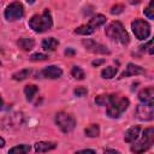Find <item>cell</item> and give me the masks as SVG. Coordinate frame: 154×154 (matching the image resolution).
I'll return each instance as SVG.
<instances>
[{
	"label": "cell",
	"mask_w": 154,
	"mask_h": 154,
	"mask_svg": "<svg viewBox=\"0 0 154 154\" xmlns=\"http://www.w3.org/2000/svg\"><path fill=\"white\" fill-rule=\"evenodd\" d=\"M136 117L140 120H153L154 118V111H153V103H143L138 105L136 107Z\"/></svg>",
	"instance_id": "obj_8"
},
{
	"label": "cell",
	"mask_w": 154,
	"mask_h": 154,
	"mask_svg": "<svg viewBox=\"0 0 154 154\" xmlns=\"http://www.w3.org/2000/svg\"><path fill=\"white\" fill-rule=\"evenodd\" d=\"M123 10H124V6L123 5H114L111 8V13L112 14H119V13L123 12Z\"/></svg>",
	"instance_id": "obj_28"
},
{
	"label": "cell",
	"mask_w": 154,
	"mask_h": 154,
	"mask_svg": "<svg viewBox=\"0 0 154 154\" xmlns=\"http://www.w3.org/2000/svg\"><path fill=\"white\" fill-rule=\"evenodd\" d=\"M106 36H108L109 38L118 41L123 45H126L129 42V35L124 28V25L120 22H112L105 30Z\"/></svg>",
	"instance_id": "obj_3"
},
{
	"label": "cell",
	"mask_w": 154,
	"mask_h": 154,
	"mask_svg": "<svg viewBox=\"0 0 154 154\" xmlns=\"http://www.w3.org/2000/svg\"><path fill=\"white\" fill-rule=\"evenodd\" d=\"M87 93H88V90L84 87H78V88L75 89V95L76 96H84Z\"/></svg>",
	"instance_id": "obj_29"
},
{
	"label": "cell",
	"mask_w": 154,
	"mask_h": 154,
	"mask_svg": "<svg viewBox=\"0 0 154 154\" xmlns=\"http://www.w3.org/2000/svg\"><path fill=\"white\" fill-rule=\"evenodd\" d=\"M55 123L60 128V130L65 134L72 131L76 126L75 118L71 114L66 113V112H58L57 116H55Z\"/></svg>",
	"instance_id": "obj_5"
},
{
	"label": "cell",
	"mask_w": 154,
	"mask_h": 154,
	"mask_svg": "<svg viewBox=\"0 0 154 154\" xmlns=\"http://www.w3.org/2000/svg\"><path fill=\"white\" fill-rule=\"evenodd\" d=\"M109 97H111V95H99V96H96L95 102L100 106H106L109 101Z\"/></svg>",
	"instance_id": "obj_24"
},
{
	"label": "cell",
	"mask_w": 154,
	"mask_h": 154,
	"mask_svg": "<svg viewBox=\"0 0 154 154\" xmlns=\"http://www.w3.org/2000/svg\"><path fill=\"white\" fill-rule=\"evenodd\" d=\"M37 91H38V88L36 85H34V84H28L24 88V94H25V97H26L28 101H31Z\"/></svg>",
	"instance_id": "obj_18"
},
{
	"label": "cell",
	"mask_w": 154,
	"mask_h": 154,
	"mask_svg": "<svg viewBox=\"0 0 154 154\" xmlns=\"http://www.w3.org/2000/svg\"><path fill=\"white\" fill-rule=\"evenodd\" d=\"M106 23V17L105 16H102V14H96V16H94L89 22H88V26L93 30V31H95V29L96 28H99V26H101V25H103Z\"/></svg>",
	"instance_id": "obj_14"
},
{
	"label": "cell",
	"mask_w": 154,
	"mask_h": 154,
	"mask_svg": "<svg viewBox=\"0 0 154 154\" xmlns=\"http://www.w3.org/2000/svg\"><path fill=\"white\" fill-rule=\"evenodd\" d=\"M141 73H144V70L138 66V65H135L132 63H129L125 67V70L123 71V73L120 75V78H125V77H129V76H137V75H141Z\"/></svg>",
	"instance_id": "obj_11"
},
{
	"label": "cell",
	"mask_w": 154,
	"mask_h": 154,
	"mask_svg": "<svg viewBox=\"0 0 154 154\" xmlns=\"http://www.w3.org/2000/svg\"><path fill=\"white\" fill-rule=\"evenodd\" d=\"M85 152H89V153H95V150H94V149H82V150H79V153H85Z\"/></svg>",
	"instance_id": "obj_32"
},
{
	"label": "cell",
	"mask_w": 154,
	"mask_h": 154,
	"mask_svg": "<svg viewBox=\"0 0 154 154\" xmlns=\"http://www.w3.org/2000/svg\"><path fill=\"white\" fill-rule=\"evenodd\" d=\"M57 147V143L54 142H36L35 143V150L37 153H45L48 150H53Z\"/></svg>",
	"instance_id": "obj_15"
},
{
	"label": "cell",
	"mask_w": 154,
	"mask_h": 154,
	"mask_svg": "<svg viewBox=\"0 0 154 154\" xmlns=\"http://www.w3.org/2000/svg\"><path fill=\"white\" fill-rule=\"evenodd\" d=\"M144 14H146L149 19H153V18H154V0H150L148 7L144 10Z\"/></svg>",
	"instance_id": "obj_25"
},
{
	"label": "cell",
	"mask_w": 154,
	"mask_h": 154,
	"mask_svg": "<svg viewBox=\"0 0 154 154\" xmlns=\"http://www.w3.org/2000/svg\"><path fill=\"white\" fill-rule=\"evenodd\" d=\"M154 143V129L153 128H148L143 131L142 138L134 143L131 146V152L134 153H143L146 150H148Z\"/></svg>",
	"instance_id": "obj_4"
},
{
	"label": "cell",
	"mask_w": 154,
	"mask_h": 154,
	"mask_svg": "<svg viewBox=\"0 0 154 154\" xmlns=\"http://www.w3.org/2000/svg\"><path fill=\"white\" fill-rule=\"evenodd\" d=\"M42 76L46 77V78H51V79H55V78H59L61 75H63V70L55 65H51V66H47L42 70Z\"/></svg>",
	"instance_id": "obj_10"
},
{
	"label": "cell",
	"mask_w": 154,
	"mask_h": 154,
	"mask_svg": "<svg viewBox=\"0 0 154 154\" xmlns=\"http://www.w3.org/2000/svg\"><path fill=\"white\" fill-rule=\"evenodd\" d=\"M23 14H24V7L18 1H14V2L10 4L5 10V18L10 22H13V20H17V19L22 18Z\"/></svg>",
	"instance_id": "obj_7"
},
{
	"label": "cell",
	"mask_w": 154,
	"mask_h": 154,
	"mask_svg": "<svg viewBox=\"0 0 154 154\" xmlns=\"http://www.w3.org/2000/svg\"><path fill=\"white\" fill-rule=\"evenodd\" d=\"M138 99L140 101H142L143 103H153V99H154V88L149 87V88H144L138 93Z\"/></svg>",
	"instance_id": "obj_12"
},
{
	"label": "cell",
	"mask_w": 154,
	"mask_h": 154,
	"mask_svg": "<svg viewBox=\"0 0 154 154\" xmlns=\"http://www.w3.org/2000/svg\"><path fill=\"white\" fill-rule=\"evenodd\" d=\"M2 107H4V101H2V99L0 96V109H2Z\"/></svg>",
	"instance_id": "obj_35"
},
{
	"label": "cell",
	"mask_w": 154,
	"mask_h": 154,
	"mask_svg": "<svg viewBox=\"0 0 154 154\" xmlns=\"http://www.w3.org/2000/svg\"><path fill=\"white\" fill-rule=\"evenodd\" d=\"M30 150V146L29 144H18L13 148H11L8 150L10 154H25Z\"/></svg>",
	"instance_id": "obj_19"
},
{
	"label": "cell",
	"mask_w": 154,
	"mask_h": 154,
	"mask_svg": "<svg viewBox=\"0 0 154 154\" xmlns=\"http://www.w3.org/2000/svg\"><path fill=\"white\" fill-rule=\"evenodd\" d=\"M29 26L35 32H45L53 26V19L49 10H45L42 14H35L29 20Z\"/></svg>",
	"instance_id": "obj_2"
},
{
	"label": "cell",
	"mask_w": 154,
	"mask_h": 154,
	"mask_svg": "<svg viewBox=\"0 0 154 154\" xmlns=\"http://www.w3.org/2000/svg\"><path fill=\"white\" fill-rule=\"evenodd\" d=\"M29 75H30V70L29 69H23V70H19V71L14 72L12 75V78L16 79V81H23L26 77H29Z\"/></svg>",
	"instance_id": "obj_22"
},
{
	"label": "cell",
	"mask_w": 154,
	"mask_h": 154,
	"mask_svg": "<svg viewBox=\"0 0 154 154\" xmlns=\"http://www.w3.org/2000/svg\"><path fill=\"white\" fill-rule=\"evenodd\" d=\"M4 146H5V141H4L2 137H0V148H2Z\"/></svg>",
	"instance_id": "obj_33"
},
{
	"label": "cell",
	"mask_w": 154,
	"mask_h": 154,
	"mask_svg": "<svg viewBox=\"0 0 154 154\" xmlns=\"http://www.w3.org/2000/svg\"><path fill=\"white\" fill-rule=\"evenodd\" d=\"M106 106H107V109H106L107 116L111 118H118L129 107V100L125 96H118V95L111 94L109 101Z\"/></svg>",
	"instance_id": "obj_1"
},
{
	"label": "cell",
	"mask_w": 154,
	"mask_h": 154,
	"mask_svg": "<svg viewBox=\"0 0 154 154\" xmlns=\"http://www.w3.org/2000/svg\"><path fill=\"white\" fill-rule=\"evenodd\" d=\"M48 57L46 54H42V53H35L30 57V60L32 61H41V60H46Z\"/></svg>",
	"instance_id": "obj_27"
},
{
	"label": "cell",
	"mask_w": 154,
	"mask_h": 154,
	"mask_svg": "<svg viewBox=\"0 0 154 154\" xmlns=\"http://www.w3.org/2000/svg\"><path fill=\"white\" fill-rule=\"evenodd\" d=\"M140 131H141V128L138 125H135V126H131L126 132H125V136H124V141L128 142V143H131V142H135L140 135Z\"/></svg>",
	"instance_id": "obj_13"
},
{
	"label": "cell",
	"mask_w": 154,
	"mask_h": 154,
	"mask_svg": "<svg viewBox=\"0 0 154 154\" xmlns=\"http://www.w3.org/2000/svg\"><path fill=\"white\" fill-rule=\"evenodd\" d=\"M58 45H59V42L54 37H47L42 41V48L46 51H54L58 47Z\"/></svg>",
	"instance_id": "obj_17"
},
{
	"label": "cell",
	"mask_w": 154,
	"mask_h": 154,
	"mask_svg": "<svg viewBox=\"0 0 154 154\" xmlns=\"http://www.w3.org/2000/svg\"><path fill=\"white\" fill-rule=\"evenodd\" d=\"M116 73H117V67H113V66H107L101 71V76L107 79L113 78L116 76Z\"/></svg>",
	"instance_id": "obj_21"
},
{
	"label": "cell",
	"mask_w": 154,
	"mask_h": 154,
	"mask_svg": "<svg viewBox=\"0 0 154 154\" xmlns=\"http://www.w3.org/2000/svg\"><path fill=\"white\" fill-rule=\"evenodd\" d=\"M82 45L84 46L85 49H88L89 52L91 53H95V54H108L109 51L106 46L94 41V40H90V38H87V40H83L82 41Z\"/></svg>",
	"instance_id": "obj_9"
},
{
	"label": "cell",
	"mask_w": 154,
	"mask_h": 154,
	"mask_svg": "<svg viewBox=\"0 0 154 154\" xmlns=\"http://www.w3.org/2000/svg\"><path fill=\"white\" fill-rule=\"evenodd\" d=\"M25 1H26L28 4H34V2H35V0H25Z\"/></svg>",
	"instance_id": "obj_36"
},
{
	"label": "cell",
	"mask_w": 154,
	"mask_h": 154,
	"mask_svg": "<svg viewBox=\"0 0 154 154\" xmlns=\"http://www.w3.org/2000/svg\"><path fill=\"white\" fill-rule=\"evenodd\" d=\"M103 152H105V153H106V152H111V153H118L116 149H105Z\"/></svg>",
	"instance_id": "obj_34"
},
{
	"label": "cell",
	"mask_w": 154,
	"mask_h": 154,
	"mask_svg": "<svg viewBox=\"0 0 154 154\" xmlns=\"http://www.w3.org/2000/svg\"><path fill=\"white\" fill-rule=\"evenodd\" d=\"M84 132L88 137H97L100 134V126L97 124H91L84 130Z\"/></svg>",
	"instance_id": "obj_20"
},
{
	"label": "cell",
	"mask_w": 154,
	"mask_h": 154,
	"mask_svg": "<svg viewBox=\"0 0 154 154\" xmlns=\"http://www.w3.org/2000/svg\"><path fill=\"white\" fill-rule=\"evenodd\" d=\"M131 28H132L135 36L138 40H146L150 35V25L143 19H140V18L135 19L131 23Z\"/></svg>",
	"instance_id": "obj_6"
},
{
	"label": "cell",
	"mask_w": 154,
	"mask_h": 154,
	"mask_svg": "<svg viewBox=\"0 0 154 154\" xmlns=\"http://www.w3.org/2000/svg\"><path fill=\"white\" fill-rule=\"evenodd\" d=\"M141 49L142 51H147L149 54H153L154 53V51H153V40H149L146 45L141 46Z\"/></svg>",
	"instance_id": "obj_26"
},
{
	"label": "cell",
	"mask_w": 154,
	"mask_h": 154,
	"mask_svg": "<svg viewBox=\"0 0 154 154\" xmlns=\"http://www.w3.org/2000/svg\"><path fill=\"white\" fill-rule=\"evenodd\" d=\"M103 63V60H94L93 61V66H99L100 64H102Z\"/></svg>",
	"instance_id": "obj_31"
},
{
	"label": "cell",
	"mask_w": 154,
	"mask_h": 154,
	"mask_svg": "<svg viewBox=\"0 0 154 154\" xmlns=\"http://www.w3.org/2000/svg\"><path fill=\"white\" fill-rule=\"evenodd\" d=\"M17 45L23 49V51H30L34 48L35 46V41L32 38H29V37H22L18 40Z\"/></svg>",
	"instance_id": "obj_16"
},
{
	"label": "cell",
	"mask_w": 154,
	"mask_h": 154,
	"mask_svg": "<svg viewBox=\"0 0 154 154\" xmlns=\"http://www.w3.org/2000/svg\"><path fill=\"white\" fill-rule=\"evenodd\" d=\"M71 75L76 79H83L84 78V71L79 66H73L72 70H71Z\"/></svg>",
	"instance_id": "obj_23"
},
{
	"label": "cell",
	"mask_w": 154,
	"mask_h": 154,
	"mask_svg": "<svg viewBox=\"0 0 154 154\" xmlns=\"http://www.w3.org/2000/svg\"><path fill=\"white\" fill-rule=\"evenodd\" d=\"M65 54H66V55H73V54H75V49H72V48H67V49L65 51Z\"/></svg>",
	"instance_id": "obj_30"
}]
</instances>
